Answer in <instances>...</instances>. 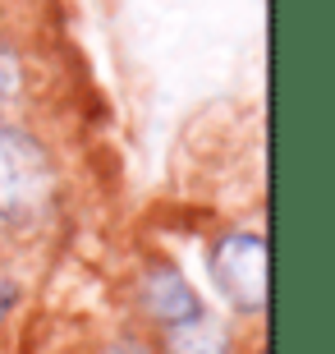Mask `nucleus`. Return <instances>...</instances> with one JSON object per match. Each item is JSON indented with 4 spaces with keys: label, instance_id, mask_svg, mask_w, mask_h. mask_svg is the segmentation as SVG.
I'll list each match as a JSON object with an SVG mask.
<instances>
[{
    "label": "nucleus",
    "instance_id": "obj_5",
    "mask_svg": "<svg viewBox=\"0 0 335 354\" xmlns=\"http://www.w3.org/2000/svg\"><path fill=\"white\" fill-rule=\"evenodd\" d=\"M14 299H19V290H14V286H0V317L14 308Z\"/></svg>",
    "mask_w": 335,
    "mask_h": 354
},
{
    "label": "nucleus",
    "instance_id": "obj_2",
    "mask_svg": "<svg viewBox=\"0 0 335 354\" xmlns=\"http://www.w3.org/2000/svg\"><path fill=\"white\" fill-rule=\"evenodd\" d=\"M211 276L234 313L267 308V239L253 230H234L211 249Z\"/></svg>",
    "mask_w": 335,
    "mask_h": 354
},
{
    "label": "nucleus",
    "instance_id": "obj_3",
    "mask_svg": "<svg viewBox=\"0 0 335 354\" xmlns=\"http://www.w3.org/2000/svg\"><path fill=\"white\" fill-rule=\"evenodd\" d=\"M142 304H147V313L161 322V327H180V322H193L198 313H207L202 299H198V290L184 281L175 267H152V272L142 276Z\"/></svg>",
    "mask_w": 335,
    "mask_h": 354
},
{
    "label": "nucleus",
    "instance_id": "obj_4",
    "mask_svg": "<svg viewBox=\"0 0 335 354\" xmlns=\"http://www.w3.org/2000/svg\"><path fill=\"white\" fill-rule=\"evenodd\" d=\"M166 354H225V336L207 313L166 331Z\"/></svg>",
    "mask_w": 335,
    "mask_h": 354
},
{
    "label": "nucleus",
    "instance_id": "obj_6",
    "mask_svg": "<svg viewBox=\"0 0 335 354\" xmlns=\"http://www.w3.org/2000/svg\"><path fill=\"white\" fill-rule=\"evenodd\" d=\"M115 354H147V350H142V345H133V341H124V345H119Z\"/></svg>",
    "mask_w": 335,
    "mask_h": 354
},
{
    "label": "nucleus",
    "instance_id": "obj_1",
    "mask_svg": "<svg viewBox=\"0 0 335 354\" xmlns=\"http://www.w3.org/2000/svg\"><path fill=\"white\" fill-rule=\"evenodd\" d=\"M55 166L32 133L0 124V221H37L51 207Z\"/></svg>",
    "mask_w": 335,
    "mask_h": 354
}]
</instances>
